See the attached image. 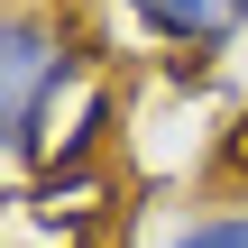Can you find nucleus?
<instances>
[{"label":"nucleus","instance_id":"3","mask_svg":"<svg viewBox=\"0 0 248 248\" xmlns=\"http://www.w3.org/2000/svg\"><path fill=\"white\" fill-rule=\"evenodd\" d=\"M166 248H248V212H193L166 230Z\"/></svg>","mask_w":248,"mask_h":248},{"label":"nucleus","instance_id":"1","mask_svg":"<svg viewBox=\"0 0 248 248\" xmlns=\"http://www.w3.org/2000/svg\"><path fill=\"white\" fill-rule=\"evenodd\" d=\"M64 83H74V28L55 9L0 0V166L46 156V120Z\"/></svg>","mask_w":248,"mask_h":248},{"label":"nucleus","instance_id":"2","mask_svg":"<svg viewBox=\"0 0 248 248\" xmlns=\"http://www.w3.org/2000/svg\"><path fill=\"white\" fill-rule=\"evenodd\" d=\"M120 9H129L147 37H166V46H202V55L230 46V37L248 28V0H120Z\"/></svg>","mask_w":248,"mask_h":248}]
</instances>
